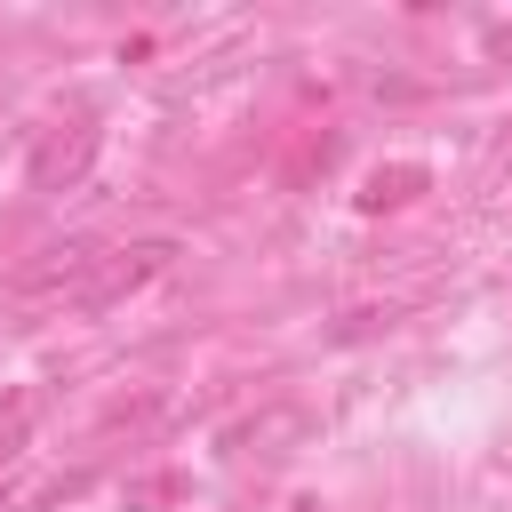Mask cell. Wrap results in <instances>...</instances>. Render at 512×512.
Masks as SVG:
<instances>
[{"mask_svg":"<svg viewBox=\"0 0 512 512\" xmlns=\"http://www.w3.org/2000/svg\"><path fill=\"white\" fill-rule=\"evenodd\" d=\"M424 184H432V176H424L416 160H400V168H376V176H368V192H360V208H400V200H416Z\"/></svg>","mask_w":512,"mask_h":512,"instance_id":"5b68a950","label":"cell"},{"mask_svg":"<svg viewBox=\"0 0 512 512\" xmlns=\"http://www.w3.org/2000/svg\"><path fill=\"white\" fill-rule=\"evenodd\" d=\"M128 504H136V512H160V504H176V480H168V472H160V480H136Z\"/></svg>","mask_w":512,"mask_h":512,"instance_id":"8992f818","label":"cell"},{"mask_svg":"<svg viewBox=\"0 0 512 512\" xmlns=\"http://www.w3.org/2000/svg\"><path fill=\"white\" fill-rule=\"evenodd\" d=\"M176 264V240H128V248H104V264H96V280L72 296L80 312H104V304H120V296H136L152 272H168Z\"/></svg>","mask_w":512,"mask_h":512,"instance_id":"7a4b0ae2","label":"cell"},{"mask_svg":"<svg viewBox=\"0 0 512 512\" xmlns=\"http://www.w3.org/2000/svg\"><path fill=\"white\" fill-rule=\"evenodd\" d=\"M96 264H104L96 240H56V248H40L8 288H16V296H80V288L96 280Z\"/></svg>","mask_w":512,"mask_h":512,"instance_id":"3957f363","label":"cell"},{"mask_svg":"<svg viewBox=\"0 0 512 512\" xmlns=\"http://www.w3.org/2000/svg\"><path fill=\"white\" fill-rule=\"evenodd\" d=\"M488 64H512V24H496V32H488Z\"/></svg>","mask_w":512,"mask_h":512,"instance_id":"52a82bcc","label":"cell"},{"mask_svg":"<svg viewBox=\"0 0 512 512\" xmlns=\"http://www.w3.org/2000/svg\"><path fill=\"white\" fill-rule=\"evenodd\" d=\"M88 160H96V112H72V120H56V128L32 144L24 176H32V192H64V184L88 176Z\"/></svg>","mask_w":512,"mask_h":512,"instance_id":"6da1fadb","label":"cell"},{"mask_svg":"<svg viewBox=\"0 0 512 512\" xmlns=\"http://www.w3.org/2000/svg\"><path fill=\"white\" fill-rule=\"evenodd\" d=\"M296 440H304V408H264V416H248V424L224 432L232 456H288Z\"/></svg>","mask_w":512,"mask_h":512,"instance_id":"277c9868","label":"cell"}]
</instances>
